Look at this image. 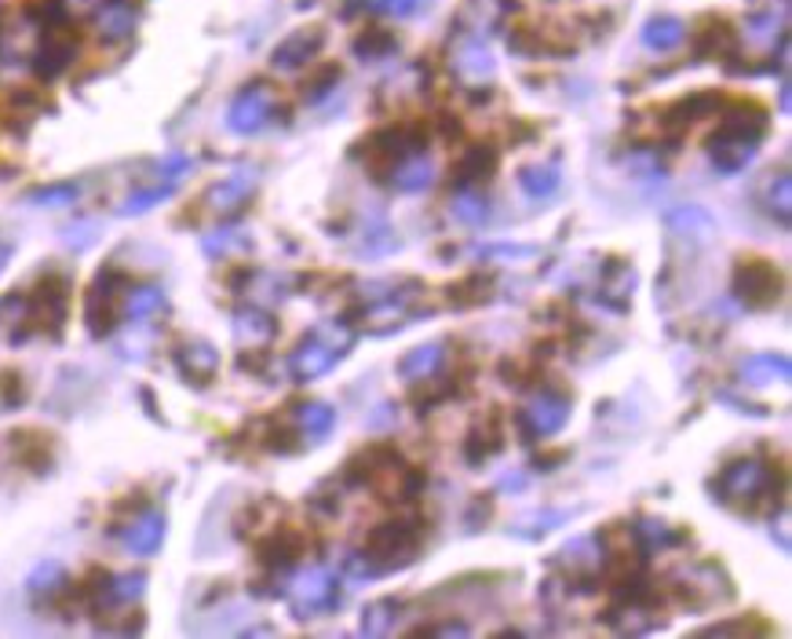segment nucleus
I'll use <instances>...</instances> for the list:
<instances>
[{"instance_id": "obj_13", "label": "nucleus", "mask_w": 792, "mask_h": 639, "mask_svg": "<svg viewBox=\"0 0 792 639\" xmlns=\"http://www.w3.org/2000/svg\"><path fill=\"white\" fill-rule=\"evenodd\" d=\"M304 556H307V534L299 526L274 523L256 537V559L271 578H285Z\"/></svg>"}, {"instance_id": "obj_56", "label": "nucleus", "mask_w": 792, "mask_h": 639, "mask_svg": "<svg viewBox=\"0 0 792 639\" xmlns=\"http://www.w3.org/2000/svg\"><path fill=\"white\" fill-rule=\"evenodd\" d=\"M489 511H494V494H479V497L471 500V511H468V526H471V530H479V519L486 523Z\"/></svg>"}, {"instance_id": "obj_9", "label": "nucleus", "mask_w": 792, "mask_h": 639, "mask_svg": "<svg viewBox=\"0 0 792 639\" xmlns=\"http://www.w3.org/2000/svg\"><path fill=\"white\" fill-rule=\"evenodd\" d=\"M124 285L129 282H124L121 267H113V263H106V267L95 274L92 290H88V300H84V322L95 341H103V336L118 329V322L124 315Z\"/></svg>"}, {"instance_id": "obj_29", "label": "nucleus", "mask_w": 792, "mask_h": 639, "mask_svg": "<svg viewBox=\"0 0 792 639\" xmlns=\"http://www.w3.org/2000/svg\"><path fill=\"white\" fill-rule=\"evenodd\" d=\"M446 362V341H427V344H417L409 347L406 355L398 358V377L406 384H417L424 377H431V373L443 369Z\"/></svg>"}, {"instance_id": "obj_8", "label": "nucleus", "mask_w": 792, "mask_h": 639, "mask_svg": "<svg viewBox=\"0 0 792 639\" xmlns=\"http://www.w3.org/2000/svg\"><path fill=\"white\" fill-rule=\"evenodd\" d=\"M731 293L745 311H771L785 293V274L763 256H741L731 274Z\"/></svg>"}, {"instance_id": "obj_16", "label": "nucleus", "mask_w": 792, "mask_h": 639, "mask_svg": "<svg viewBox=\"0 0 792 639\" xmlns=\"http://www.w3.org/2000/svg\"><path fill=\"white\" fill-rule=\"evenodd\" d=\"M723 103H727V99H723L720 92H690V95H683V99H676V103L661 106L658 132H661L669 143H679L701 118H715V114H720Z\"/></svg>"}, {"instance_id": "obj_43", "label": "nucleus", "mask_w": 792, "mask_h": 639, "mask_svg": "<svg viewBox=\"0 0 792 639\" xmlns=\"http://www.w3.org/2000/svg\"><path fill=\"white\" fill-rule=\"evenodd\" d=\"M398 599H376L366 610H362V632L366 636H387L395 629V618H398Z\"/></svg>"}, {"instance_id": "obj_11", "label": "nucleus", "mask_w": 792, "mask_h": 639, "mask_svg": "<svg viewBox=\"0 0 792 639\" xmlns=\"http://www.w3.org/2000/svg\"><path fill=\"white\" fill-rule=\"evenodd\" d=\"M570 406L573 398L559 392V387H540V392L519 409L515 417V428L522 432L526 443H537V438H551L556 432H562V424L570 420Z\"/></svg>"}, {"instance_id": "obj_44", "label": "nucleus", "mask_w": 792, "mask_h": 639, "mask_svg": "<svg viewBox=\"0 0 792 639\" xmlns=\"http://www.w3.org/2000/svg\"><path fill=\"white\" fill-rule=\"evenodd\" d=\"M449 209L464 227H483V223L489 220V202L483 197V191H457Z\"/></svg>"}, {"instance_id": "obj_54", "label": "nucleus", "mask_w": 792, "mask_h": 639, "mask_svg": "<svg viewBox=\"0 0 792 639\" xmlns=\"http://www.w3.org/2000/svg\"><path fill=\"white\" fill-rule=\"evenodd\" d=\"M417 636H471V625L464 621H446V625H420V629H413Z\"/></svg>"}, {"instance_id": "obj_50", "label": "nucleus", "mask_w": 792, "mask_h": 639, "mask_svg": "<svg viewBox=\"0 0 792 639\" xmlns=\"http://www.w3.org/2000/svg\"><path fill=\"white\" fill-rule=\"evenodd\" d=\"M27 403V381H22L19 369L0 373V409H16Z\"/></svg>"}, {"instance_id": "obj_2", "label": "nucleus", "mask_w": 792, "mask_h": 639, "mask_svg": "<svg viewBox=\"0 0 792 639\" xmlns=\"http://www.w3.org/2000/svg\"><path fill=\"white\" fill-rule=\"evenodd\" d=\"M771 132V118L760 103H723L720 129L709 135V161L720 175L745 172L760 154V143Z\"/></svg>"}, {"instance_id": "obj_20", "label": "nucleus", "mask_w": 792, "mask_h": 639, "mask_svg": "<svg viewBox=\"0 0 792 639\" xmlns=\"http://www.w3.org/2000/svg\"><path fill=\"white\" fill-rule=\"evenodd\" d=\"M186 169H191V158H186V154H169V158L158 165V180L150 183V186H143V191L129 194V202L121 205V216H143L146 209H154L158 202L172 197L175 186L183 183Z\"/></svg>"}, {"instance_id": "obj_52", "label": "nucleus", "mask_w": 792, "mask_h": 639, "mask_svg": "<svg viewBox=\"0 0 792 639\" xmlns=\"http://www.w3.org/2000/svg\"><path fill=\"white\" fill-rule=\"evenodd\" d=\"M745 37H749L752 44L771 48V44H774V37H785V30H774V11H771V16L752 19V22H749V30H745Z\"/></svg>"}, {"instance_id": "obj_38", "label": "nucleus", "mask_w": 792, "mask_h": 639, "mask_svg": "<svg viewBox=\"0 0 792 639\" xmlns=\"http://www.w3.org/2000/svg\"><path fill=\"white\" fill-rule=\"evenodd\" d=\"M453 70H457L460 81L468 84H483V78L489 81L494 78V59L483 48V41H464L457 48V55H453Z\"/></svg>"}, {"instance_id": "obj_5", "label": "nucleus", "mask_w": 792, "mask_h": 639, "mask_svg": "<svg viewBox=\"0 0 792 639\" xmlns=\"http://www.w3.org/2000/svg\"><path fill=\"white\" fill-rule=\"evenodd\" d=\"M351 344H355V329L347 322H325L318 329H311L304 341L293 347L288 355V377L296 384H311L333 373L339 362L347 358Z\"/></svg>"}, {"instance_id": "obj_58", "label": "nucleus", "mask_w": 792, "mask_h": 639, "mask_svg": "<svg viewBox=\"0 0 792 639\" xmlns=\"http://www.w3.org/2000/svg\"><path fill=\"white\" fill-rule=\"evenodd\" d=\"M8 256H11V245H8V242H0V271L8 267Z\"/></svg>"}, {"instance_id": "obj_46", "label": "nucleus", "mask_w": 792, "mask_h": 639, "mask_svg": "<svg viewBox=\"0 0 792 639\" xmlns=\"http://www.w3.org/2000/svg\"><path fill=\"white\" fill-rule=\"evenodd\" d=\"M566 519H570V511H534V516H522L519 523H515L511 534L534 541V537H545L548 530H556V526L566 523Z\"/></svg>"}, {"instance_id": "obj_35", "label": "nucleus", "mask_w": 792, "mask_h": 639, "mask_svg": "<svg viewBox=\"0 0 792 639\" xmlns=\"http://www.w3.org/2000/svg\"><path fill=\"white\" fill-rule=\"evenodd\" d=\"M763 209H766V216L778 220V227H789L792 223V175H789V169H778L766 175Z\"/></svg>"}, {"instance_id": "obj_37", "label": "nucleus", "mask_w": 792, "mask_h": 639, "mask_svg": "<svg viewBox=\"0 0 792 639\" xmlns=\"http://www.w3.org/2000/svg\"><path fill=\"white\" fill-rule=\"evenodd\" d=\"M169 311V296L158 290V285H140V290H129L124 293V318L132 325H143V322H154Z\"/></svg>"}, {"instance_id": "obj_19", "label": "nucleus", "mask_w": 792, "mask_h": 639, "mask_svg": "<svg viewBox=\"0 0 792 639\" xmlns=\"http://www.w3.org/2000/svg\"><path fill=\"white\" fill-rule=\"evenodd\" d=\"M690 52L698 62H715V59H738L741 55V37L727 19L705 16L690 30Z\"/></svg>"}, {"instance_id": "obj_40", "label": "nucleus", "mask_w": 792, "mask_h": 639, "mask_svg": "<svg viewBox=\"0 0 792 639\" xmlns=\"http://www.w3.org/2000/svg\"><path fill=\"white\" fill-rule=\"evenodd\" d=\"M351 52H355L362 62H380L398 52V37L384 27H366L355 41H351Z\"/></svg>"}, {"instance_id": "obj_30", "label": "nucleus", "mask_w": 792, "mask_h": 639, "mask_svg": "<svg viewBox=\"0 0 792 639\" xmlns=\"http://www.w3.org/2000/svg\"><path fill=\"white\" fill-rule=\"evenodd\" d=\"M234 336L245 351L271 347V341L278 336V322H274L263 307H242L234 315Z\"/></svg>"}, {"instance_id": "obj_4", "label": "nucleus", "mask_w": 792, "mask_h": 639, "mask_svg": "<svg viewBox=\"0 0 792 639\" xmlns=\"http://www.w3.org/2000/svg\"><path fill=\"white\" fill-rule=\"evenodd\" d=\"M427 140H431V132H427L424 121H398V124H384V129L369 132L366 140L358 143L355 154L362 158V165H366V172L376 183H387L402 161L413 154H424Z\"/></svg>"}, {"instance_id": "obj_48", "label": "nucleus", "mask_w": 792, "mask_h": 639, "mask_svg": "<svg viewBox=\"0 0 792 639\" xmlns=\"http://www.w3.org/2000/svg\"><path fill=\"white\" fill-rule=\"evenodd\" d=\"M763 632H771V625L760 621L757 613H749V618H738V621H715L698 636H763Z\"/></svg>"}, {"instance_id": "obj_28", "label": "nucleus", "mask_w": 792, "mask_h": 639, "mask_svg": "<svg viewBox=\"0 0 792 639\" xmlns=\"http://www.w3.org/2000/svg\"><path fill=\"white\" fill-rule=\"evenodd\" d=\"M494 290H497L494 271H471V274H464V278L446 285V304L457 307V311L479 307V304H486L489 296H494Z\"/></svg>"}, {"instance_id": "obj_51", "label": "nucleus", "mask_w": 792, "mask_h": 639, "mask_svg": "<svg viewBox=\"0 0 792 639\" xmlns=\"http://www.w3.org/2000/svg\"><path fill=\"white\" fill-rule=\"evenodd\" d=\"M339 81V67H322L314 78L304 84V95H307V103H318V99H325L336 88Z\"/></svg>"}, {"instance_id": "obj_57", "label": "nucleus", "mask_w": 792, "mask_h": 639, "mask_svg": "<svg viewBox=\"0 0 792 639\" xmlns=\"http://www.w3.org/2000/svg\"><path fill=\"white\" fill-rule=\"evenodd\" d=\"M566 460H570V449H556V454H540L534 465L540 471H556V465H566Z\"/></svg>"}, {"instance_id": "obj_27", "label": "nucleus", "mask_w": 792, "mask_h": 639, "mask_svg": "<svg viewBox=\"0 0 792 639\" xmlns=\"http://www.w3.org/2000/svg\"><path fill=\"white\" fill-rule=\"evenodd\" d=\"M632 290H636V271L632 263H625L613 256L607 267H602V278H599V300L607 304L610 311L625 315L632 307Z\"/></svg>"}, {"instance_id": "obj_39", "label": "nucleus", "mask_w": 792, "mask_h": 639, "mask_svg": "<svg viewBox=\"0 0 792 639\" xmlns=\"http://www.w3.org/2000/svg\"><path fill=\"white\" fill-rule=\"evenodd\" d=\"M431 180H435V169H431V161H427L424 154H413V158H406L402 161V165L392 172V183L395 191H402V194H417V191H427V186H431Z\"/></svg>"}, {"instance_id": "obj_24", "label": "nucleus", "mask_w": 792, "mask_h": 639, "mask_svg": "<svg viewBox=\"0 0 792 639\" xmlns=\"http://www.w3.org/2000/svg\"><path fill=\"white\" fill-rule=\"evenodd\" d=\"M172 362L180 369V377L194 387H205L216 381L220 373V351L212 347L209 341H186L172 351Z\"/></svg>"}, {"instance_id": "obj_32", "label": "nucleus", "mask_w": 792, "mask_h": 639, "mask_svg": "<svg viewBox=\"0 0 792 639\" xmlns=\"http://www.w3.org/2000/svg\"><path fill=\"white\" fill-rule=\"evenodd\" d=\"M288 417H293L304 443H325L336 424V409L329 403H299V406H293Z\"/></svg>"}, {"instance_id": "obj_14", "label": "nucleus", "mask_w": 792, "mask_h": 639, "mask_svg": "<svg viewBox=\"0 0 792 639\" xmlns=\"http://www.w3.org/2000/svg\"><path fill=\"white\" fill-rule=\"evenodd\" d=\"M274 114H278V92L271 84H248L226 106V129L234 135H256L274 121Z\"/></svg>"}, {"instance_id": "obj_41", "label": "nucleus", "mask_w": 792, "mask_h": 639, "mask_svg": "<svg viewBox=\"0 0 792 639\" xmlns=\"http://www.w3.org/2000/svg\"><path fill=\"white\" fill-rule=\"evenodd\" d=\"M67 570H62V562L55 559H44V562H37V567L30 570V578H27V588H30V596L33 599H55L67 592Z\"/></svg>"}, {"instance_id": "obj_10", "label": "nucleus", "mask_w": 792, "mask_h": 639, "mask_svg": "<svg viewBox=\"0 0 792 639\" xmlns=\"http://www.w3.org/2000/svg\"><path fill=\"white\" fill-rule=\"evenodd\" d=\"M30 307V329L44 336H62V325H67V307H70V278L59 271H48L37 278L33 293L27 296Z\"/></svg>"}, {"instance_id": "obj_55", "label": "nucleus", "mask_w": 792, "mask_h": 639, "mask_svg": "<svg viewBox=\"0 0 792 639\" xmlns=\"http://www.w3.org/2000/svg\"><path fill=\"white\" fill-rule=\"evenodd\" d=\"M67 245L70 248H84V245H92L95 242V223H78V227H67Z\"/></svg>"}, {"instance_id": "obj_53", "label": "nucleus", "mask_w": 792, "mask_h": 639, "mask_svg": "<svg viewBox=\"0 0 792 639\" xmlns=\"http://www.w3.org/2000/svg\"><path fill=\"white\" fill-rule=\"evenodd\" d=\"M311 508L322 511V516H336V511H339V486H336V479L322 483L318 490L311 494Z\"/></svg>"}, {"instance_id": "obj_18", "label": "nucleus", "mask_w": 792, "mask_h": 639, "mask_svg": "<svg viewBox=\"0 0 792 639\" xmlns=\"http://www.w3.org/2000/svg\"><path fill=\"white\" fill-rule=\"evenodd\" d=\"M664 227H669V245H683L687 253H701V248H709L715 242V234H720L715 220L698 205L672 209L669 216H664Z\"/></svg>"}, {"instance_id": "obj_36", "label": "nucleus", "mask_w": 792, "mask_h": 639, "mask_svg": "<svg viewBox=\"0 0 792 639\" xmlns=\"http://www.w3.org/2000/svg\"><path fill=\"white\" fill-rule=\"evenodd\" d=\"M632 534H636V541H639V548H643L647 556L664 552V548L687 545V537H690V530H676V526L661 523V519H650V516L639 519V523L632 526Z\"/></svg>"}, {"instance_id": "obj_15", "label": "nucleus", "mask_w": 792, "mask_h": 639, "mask_svg": "<svg viewBox=\"0 0 792 639\" xmlns=\"http://www.w3.org/2000/svg\"><path fill=\"white\" fill-rule=\"evenodd\" d=\"M505 446H508V420L505 413H500V406H489L468 428V435H464L460 457L468 468H486L489 460L505 454Z\"/></svg>"}, {"instance_id": "obj_1", "label": "nucleus", "mask_w": 792, "mask_h": 639, "mask_svg": "<svg viewBox=\"0 0 792 639\" xmlns=\"http://www.w3.org/2000/svg\"><path fill=\"white\" fill-rule=\"evenodd\" d=\"M712 494L723 508L738 511V516L766 519L782 508L785 471L763 457H738L731 465H723L712 479Z\"/></svg>"}, {"instance_id": "obj_47", "label": "nucleus", "mask_w": 792, "mask_h": 639, "mask_svg": "<svg viewBox=\"0 0 792 639\" xmlns=\"http://www.w3.org/2000/svg\"><path fill=\"white\" fill-rule=\"evenodd\" d=\"M427 0H358V8L373 11V16H384V19H413L420 16Z\"/></svg>"}, {"instance_id": "obj_34", "label": "nucleus", "mask_w": 792, "mask_h": 639, "mask_svg": "<svg viewBox=\"0 0 792 639\" xmlns=\"http://www.w3.org/2000/svg\"><path fill=\"white\" fill-rule=\"evenodd\" d=\"M519 186L530 202H551V197L562 191V169L556 161H551V165H522Z\"/></svg>"}, {"instance_id": "obj_22", "label": "nucleus", "mask_w": 792, "mask_h": 639, "mask_svg": "<svg viewBox=\"0 0 792 639\" xmlns=\"http://www.w3.org/2000/svg\"><path fill=\"white\" fill-rule=\"evenodd\" d=\"M165 530H169V523H165V516H161L158 508H140L132 519L121 523L118 537H121V545L129 548L132 556L150 559L161 545H165Z\"/></svg>"}, {"instance_id": "obj_21", "label": "nucleus", "mask_w": 792, "mask_h": 639, "mask_svg": "<svg viewBox=\"0 0 792 639\" xmlns=\"http://www.w3.org/2000/svg\"><path fill=\"white\" fill-rule=\"evenodd\" d=\"M497 169H500V150L494 143H475V146H464L460 158L453 161L449 180L457 191H483L497 175Z\"/></svg>"}, {"instance_id": "obj_17", "label": "nucleus", "mask_w": 792, "mask_h": 639, "mask_svg": "<svg viewBox=\"0 0 792 639\" xmlns=\"http://www.w3.org/2000/svg\"><path fill=\"white\" fill-rule=\"evenodd\" d=\"M256 183H260V175L256 169H237L231 172L226 180L220 183H212L205 194H201V209L212 212V216H237L248 202H253V194H256Z\"/></svg>"}, {"instance_id": "obj_6", "label": "nucleus", "mask_w": 792, "mask_h": 639, "mask_svg": "<svg viewBox=\"0 0 792 639\" xmlns=\"http://www.w3.org/2000/svg\"><path fill=\"white\" fill-rule=\"evenodd\" d=\"M285 604L293 610V618L311 621V618H325V613H336L339 604H344V585H339V574L314 562V567L296 570L293 578L285 581Z\"/></svg>"}, {"instance_id": "obj_12", "label": "nucleus", "mask_w": 792, "mask_h": 639, "mask_svg": "<svg viewBox=\"0 0 792 639\" xmlns=\"http://www.w3.org/2000/svg\"><path fill=\"white\" fill-rule=\"evenodd\" d=\"M30 59H33V70L41 73L44 81L67 73L70 62L78 59V33H73L70 19L52 16V22H44V30L37 33V44H33Z\"/></svg>"}, {"instance_id": "obj_45", "label": "nucleus", "mask_w": 792, "mask_h": 639, "mask_svg": "<svg viewBox=\"0 0 792 639\" xmlns=\"http://www.w3.org/2000/svg\"><path fill=\"white\" fill-rule=\"evenodd\" d=\"M248 245H253V237H248L242 227H220V231L205 234V242H201V248H205L209 256H231V253H245Z\"/></svg>"}, {"instance_id": "obj_23", "label": "nucleus", "mask_w": 792, "mask_h": 639, "mask_svg": "<svg viewBox=\"0 0 792 639\" xmlns=\"http://www.w3.org/2000/svg\"><path fill=\"white\" fill-rule=\"evenodd\" d=\"M322 44H325V27H299L271 52V67L282 70V73L304 70V67H311L314 59H318Z\"/></svg>"}, {"instance_id": "obj_25", "label": "nucleus", "mask_w": 792, "mask_h": 639, "mask_svg": "<svg viewBox=\"0 0 792 639\" xmlns=\"http://www.w3.org/2000/svg\"><path fill=\"white\" fill-rule=\"evenodd\" d=\"M8 454L27 471H48L55 465V438L37 428H19L8 435Z\"/></svg>"}, {"instance_id": "obj_33", "label": "nucleus", "mask_w": 792, "mask_h": 639, "mask_svg": "<svg viewBox=\"0 0 792 639\" xmlns=\"http://www.w3.org/2000/svg\"><path fill=\"white\" fill-rule=\"evenodd\" d=\"M639 41H643L647 52L669 55L687 41V27L676 16H653L643 22V30H639Z\"/></svg>"}, {"instance_id": "obj_3", "label": "nucleus", "mask_w": 792, "mask_h": 639, "mask_svg": "<svg viewBox=\"0 0 792 639\" xmlns=\"http://www.w3.org/2000/svg\"><path fill=\"white\" fill-rule=\"evenodd\" d=\"M424 548V523L420 519H384L366 530L362 548L351 556V570L358 578H380V574L406 570L417 562Z\"/></svg>"}, {"instance_id": "obj_7", "label": "nucleus", "mask_w": 792, "mask_h": 639, "mask_svg": "<svg viewBox=\"0 0 792 639\" xmlns=\"http://www.w3.org/2000/svg\"><path fill=\"white\" fill-rule=\"evenodd\" d=\"M669 592L676 596V604H683L687 610H709V607L731 604L734 585L715 562H690V567L672 574Z\"/></svg>"}, {"instance_id": "obj_31", "label": "nucleus", "mask_w": 792, "mask_h": 639, "mask_svg": "<svg viewBox=\"0 0 792 639\" xmlns=\"http://www.w3.org/2000/svg\"><path fill=\"white\" fill-rule=\"evenodd\" d=\"M135 19L140 16H135V8L129 0H106V4L95 11V30L103 41L118 44V41H129L135 33Z\"/></svg>"}, {"instance_id": "obj_42", "label": "nucleus", "mask_w": 792, "mask_h": 639, "mask_svg": "<svg viewBox=\"0 0 792 639\" xmlns=\"http://www.w3.org/2000/svg\"><path fill=\"white\" fill-rule=\"evenodd\" d=\"M540 373H545V358L537 355V351H530V355H519V358H505L500 362V381H505L508 387H530L540 381Z\"/></svg>"}, {"instance_id": "obj_49", "label": "nucleus", "mask_w": 792, "mask_h": 639, "mask_svg": "<svg viewBox=\"0 0 792 639\" xmlns=\"http://www.w3.org/2000/svg\"><path fill=\"white\" fill-rule=\"evenodd\" d=\"M78 194H81L78 183H55V186H44V191H33L30 202L41 209H67L78 202Z\"/></svg>"}, {"instance_id": "obj_26", "label": "nucleus", "mask_w": 792, "mask_h": 639, "mask_svg": "<svg viewBox=\"0 0 792 639\" xmlns=\"http://www.w3.org/2000/svg\"><path fill=\"white\" fill-rule=\"evenodd\" d=\"M792 362L782 351H760V355H745L738 362V381L745 387H763V384H789Z\"/></svg>"}]
</instances>
